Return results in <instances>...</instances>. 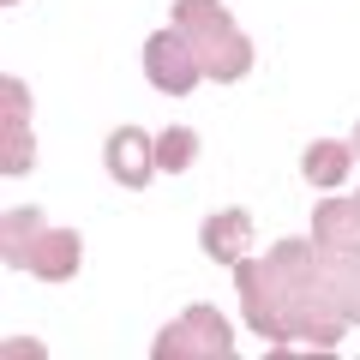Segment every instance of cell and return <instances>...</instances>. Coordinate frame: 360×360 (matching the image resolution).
Returning a JSON list of instances; mask_svg holds the SVG:
<instances>
[{
	"label": "cell",
	"instance_id": "6da1fadb",
	"mask_svg": "<svg viewBox=\"0 0 360 360\" xmlns=\"http://www.w3.org/2000/svg\"><path fill=\"white\" fill-rule=\"evenodd\" d=\"M174 30L193 42L198 72H205V78L234 84V78L252 72V42L240 37V25L229 18L222 0H174Z\"/></svg>",
	"mask_w": 360,
	"mask_h": 360
},
{
	"label": "cell",
	"instance_id": "7a4b0ae2",
	"mask_svg": "<svg viewBox=\"0 0 360 360\" xmlns=\"http://www.w3.org/2000/svg\"><path fill=\"white\" fill-rule=\"evenodd\" d=\"M229 354H234V336L217 307H186L150 342V360H229Z\"/></svg>",
	"mask_w": 360,
	"mask_h": 360
},
{
	"label": "cell",
	"instance_id": "3957f363",
	"mask_svg": "<svg viewBox=\"0 0 360 360\" xmlns=\"http://www.w3.org/2000/svg\"><path fill=\"white\" fill-rule=\"evenodd\" d=\"M234 288H240V307H246V324H252V336H264V342L288 348V330H283V276H276V264L246 252L240 264H234Z\"/></svg>",
	"mask_w": 360,
	"mask_h": 360
},
{
	"label": "cell",
	"instance_id": "277c9868",
	"mask_svg": "<svg viewBox=\"0 0 360 360\" xmlns=\"http://www.w3.org/2000/svg\"><path fill=\"white\" fill-rule=\"evenodd\" d=\"M37 139H30V90L18 78H0V174H30Z\"/></svg>",
	"mask_w": 360,
	"mask_h": 360
},
{
	"label": "cell",
	"instance_id": "5b68a950",
	"mask_svg": "<svg viewBox=\"0 0 360 360\" xmlns=\"http://www.w3.org/2000/svg\"><path fill=\"white\" fill-rule=\"evenodd\" d=\"M144 78H150L156 90H162V96H186V90L198 84V54H193V42L180 37L174 25L168 30H156L150 42H144Z\"/></svg>",
	"mask_w": 360,
	"mask_h": 360
},
{
	"label": "cell",
	"instance_id": "8992f818",
	"mask_svg": "<svg viewBox=\"0 0 360 360\" xmlns=\"http://www.w3.org/2000/svg\"><path fill=\"white\" fill-rule=\"evenodd\" d=\"M103 162H108V174H115V186L144 193L150 174H156V139H150V132H139V127H115V132H108V144H103Z\"/></svg>",
	"mask_w": 360,
	"mask_h": 360
},
{
	"label": "cell",
	"instance_id": "52a82bcc",
	"mask_svg": "<svg viewBox=\"0 0 360 360\" xmlns=\"http://www.w3.org/2000/svg\"><path fill=\"white\" fill-rule=\"evenodd\" d=\"M78 258H84V240H78L72 229H42L37 246H30V258H25V270L42 276V283H72Z\"/></svg>",
	"mask_w": 360,
	"mask_h": 360
},
{
	"label": "cell",
	"instance_id": "ba28073f",
	"mask_svg": "<svg viewBox=\"0 0 360 360\" xmlns=\"http://www.w3.org/2000/svg\"><path fill=\"white\" fill-rule=\"evenodd\" d=\"M300 174H307L312 193H342L348 174H354V144H342V139H312L307 156H300Z\"/></svg>",
	"mask_w": 360,
	"mask_h": 360
},
{
	"label": "cell",
	"instance_id": "9c48e42d",
	"mask_svg": "<svg viewBox=\"0 0 360 360\" xmlns=\"http://www.w3.org/2000/svg\"><path fill=\"white\" fill-rule=\"evenodd\" d=\"M198 246H205V258H217V264H240V258L252 252V217H246V210H217V217H205Z\"/></svg>",
	"mask_w": 360,
	"mask_h": 360
},
{
	"label": "cell",
	"instance_id": "30bf717a",
	"mask_svg": "<svg viewBox=\"0 0 360 360\" xmlns=\"http://www.w3.org/2000/svg\"><path fill=\"white\" fill-rule=\"evenodd\" d=\"M312 240L354 252V246H360V205H354V198H336V193H330L319 210H312Z\"/></svg>",
	"mask_w": 360,
	"mask_h": 360
},
{
	"label": "cell",
	"instance_id": "8fae6325",
	"mask_svg": "<svg viewBox=\"0 0 360 360\" xmlns=\"http://www.w3.org/2000/svg\"><path fill=\"white\" fill-rule=\"evenodd\" d=\"M49 229L42 222V210L37 205H25V210H6V222H0V258L13 270H25V258H30V246H37V234Z\"/></svg>",
	"mask_w": 360,
	"mask_h": 360
},
{
	"label": "cell",
	"instance_id": "7c38bea8",
	"mask_svg": "<svg viewBox=\"0 0 360 360\" xmlns=\"http://www.w3.org/2000/svg\"><path fill=\"white\" fill-rule=\"evenodd\" d=\"M193 162H198V132L193 127L156 132V174H186Z\"/></svg>",
	"mask_w": 360,
	"mask_h": 360
},
{
	"label": "cell",
	"instance_id": "4fadbf2b",
	"mask_svg": "<svg viewBox=\"0 0 360 360\" xmlns=\"http://www.w3.org/2000/svg\"><path fill=\"white\" fill-rule=\"evenodd\" d=\"M348 144H354V156H360V127H354V139H348Z\"/></svg>",
	"mask_w": 360,
	"mask_h": 360
},
{
	"label": "cell",
	"instance_id": "5bb4252c",
	"mask_svg": "<svg viewBox=\"0 0 360 360\" xmlns=\"http://www.w3.org/2000/svg\"><path fill=\"white\" fill-rule=\"evenodd\" d=\"M6 6H13V0H6Z\"/></svg>",
	"mask_w": 360,
	"mask_h": 360
},
{
	"label": "cell",
	"instance_id": "9a60e30c",
	"mask_svg": "<svg viewBox=\"0 0 360 360\" xmlns=\"http://www.w3.org/2000/svg\"><path fill=\"white\" fill-rule=\"evenodd\" d=\"M354 205H360V198H354Z\"/></svg>",
	"mask_w": 360,
	"mask_h": 360
}]
</instances>
